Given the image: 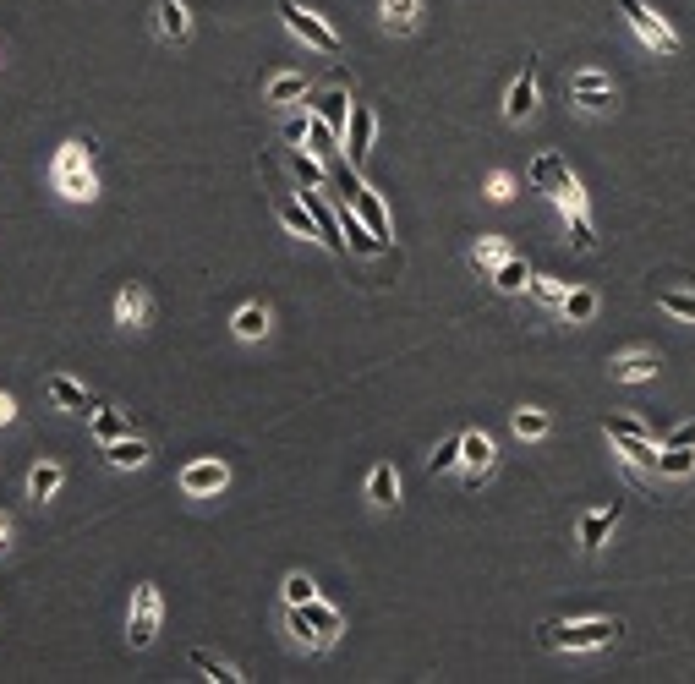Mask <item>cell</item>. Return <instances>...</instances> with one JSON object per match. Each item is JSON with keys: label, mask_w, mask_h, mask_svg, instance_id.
Masks as SVG:
<instances>
[{"label": "cell", "mask_w": 695, "mask_h": 684, "mask_svg": "<svg viewBox=\"0 0 695 684\" xmlns=\"http://www.w3.org/2000/svg\"><path fill=\"white\" fill-rule=\"evenodd\" d=\"M296 608L307 613V624H312V630L323 635V646H334V641H340V630H345L340 608H329V602H323V597H312V602H296Z\"/></svg>", "instance_id": "22"}, {"label": "cell", "mask_w": 695, "mask_h": 684, "mask_svg": "<svg viewBox=\"0 0 695 684\" xmlns=\"http://www.w3.org/2000/svg\"><path fill=\"white\" fill-rule=\"evenodd\" d=\"M602 433H608L613 455L624 460V471H630L635 482L657 477V455H663V449L652 444V433H646L641 422H630V416H602Z\"/></svg>", "instance_id": "2"}, {"label": "cell", "mask_w": 695, "mask_h": 684, "mask_svg": "<svg viewBox=\"0 0 695 684\" xmlns=\"http://www.w3.org/2000/svg\"><path fill=\"white\" fill-rule=\"evenodd\" d=\"M280 17H285V28H291L301 44H312V50H323V55H340V33H334L329 22H318L307 6H296V0H280Z\"/></svg>", "instance_id": "7"}, {"label": "cell", "mask_w": 695, "mask_h": 684, "mask_svg": "<svg viewBox=\"0 0 695 684\" xmlns=\"http://www.w3.org/2000/svg\"><path fill=\"white\" fill-rule=\"evenodd\" d=\"M624 624L619 619H581V624H564V619H542L537 624V641L548 652H602V646L619 641Z\"/></svg>", "instance_id": "1"}, {"label": "cell", "mask_w": 695, "mask_h": 684, "mask_svg": "<svg viewBox=\"0 0 695 684\" xmlns=\"http://www.w3.org/2000/svg\"><path fill=\"white\" fill-rule=\"evenodd\" d=\"M564 318H570V323H592L597 318V291H586V285H581V291H564Z\"/></svg>", "instance_id": "35"}, {"label": "cell", "mask_w": 695, "mask_h": 684, "mask_svg": "<svg viewBox=\"0 0 695 684\" xmlns=\"http://www.w3.org/2000/svg\"><path fill=\"white\" fill-rule=\"evenodd\" d=\"M526 291L537 296V307H548V312H559V307H564V285L553 280V274H531Z\"/></svg>", "instance_id": "39"}, {"label": "cell", "mask_w": 695, "mask_h": 684, "mask_svg": "<svg viewBox=\"0 0 695 684\" xmlns=\"http://www.w3.org/2000/svg\"><path fill=\"white\" fill-rule=\"evenodd\" d=\"M285 630H291V646H301V652H329V646H323V635L307 624V613H301L296 602H285Z\"/></svg>", "instance_id": "27"}, {"label": "cell", "mask_w": 695, "mask_h": 684, "mask_svg": "<svg viewBox=\"0 0 695 684\" xmlns=\"http://www.w3.org/2000/svg\"><path fill=\"white\" fill-rule=\"evenodd\" d=\"M312 115H323V121H329L334 132H345V126H351V99H345V72H334V83L323 88L318 99H312Z\"/></svg>", "instance_id": "13"}, {"label": "cell", "mask_w": 695, "mask_h": 684, "mask_svg": "<svg viewBox=\"0 0 695 684\" xmlns=\"http://www.w3.org/2000/svg\"><path fill=\"white\" fill-rule=\"evenodd\" d=\"M104 466H115V471H143V466H148V444H143L137 433L110 438V444H104Z\"/></svg>", "instance_id": "19"}, {"label": "cell", "mask_w": 695, "mask_h": 684, "mask_svg": "<svg viewBox=\"0 0 695 684\" xmlns=\"http://www.w3.org/2000/svg\"><path fill=\"white\" fill-rule=\"evenodd\" d=\"M553 203L564 208V219H570V241L581 252H597V225H592V214H586V192H581V181H564L559 192H553Z\"/></svg>", "instance_id": "6"}, {"label": "cell", "mask_w": 695, "mask_h": 684, "mask_svg": "<svg viewBox=\"0 0 695 684\" xmlns=\"http://www.w3.org/2000/svg\"><path fill=\"white\" fill-rule=\"evenodd\" d=\"M126 433H132V422H126L121 411H104V405H99V411H94V438H99V444H110V438H126Z\"/></svg>", "instance_id": "41"}, {"label": "cell", "mask_w": 695, "mask_h": 684, "mask_svg": "<svg viewBox=\"0 0 695 684\" xmlns=\"http://www.w3.org/2000/svg\"><path fill=\"white\" fill-rule=\"evenodd\" d=\"M187 663L198 668L203 679H214V684H241V674H236V668H230V663H219V657H208V652H192Z\"/></svg>", "instance_id": "40"}, {"label": "cell", "mask_w": 695, "mask_h": 684, "mask_svg": "<svg viewBox=\"0 0 695 684\" xmlns=\"http://www.w3.org/2000/svg\"><path fill=\"white\" fill-rule=\"evenodd\" d=\"M498 449L488 433H460V466H466V488H482V477L493 471Z\"/></svg>", "instance_id": "10"}, {"label": "cell", "mask_w": 695, "mask_h": 684, "mask_svg": "<svg viewBox=\"0 0 695 684\" xmlns=\"http://www.w3.org/2000/svg\"><path fill=\"white\" fill-rule=\"evenodd\" d=\"M657 351H624V356H613L608 362V373H613V384H646V378H657Z\"/></svg>", "instance_id": "14"}, {"label": "cell", "mask_w": 695, "mask_h": 684, "mask_svg": "<svg viewBox=\"0 0 695 684\" xmlns=\"http://www.w3.org/2000/svg\"><path fill=\"white\" fill-rule=\"evenodd\" d=\"M307 121H312V115H301V121H285V143H307Z\"/></svg>", "instance_id": "44"}, {"label": "cell", "mask_w": 695, "mask_h": 684, "mask_svg": "<svg viewBox=\"0 0 695 684\" xmlns=\"http://www.w3.org/2000/svg\"><path fill=\"white\" fill-rule=\"evenodd\" d=\"M148 307H154V301H148L143 285H121V296H115V323H121V329H143Z\"/></svg>", "instance_id": "21"}, {"label": "cell", "mask_w": 695, "mask_h": 684, "mask_svg": "<svg viewBox=\"0 0 695 684\" xmlns=\"http://www.w3.org/2000/svg\"><path fill=\"white\" fill-rule=\"evenodd\" d=\"M44 389H50V400L61 405V411H77V416H94V411H99V400H94V394L77 384V378H66V373H55Z\"/></svg>", "instance_id": "15"}, {"label": "cell", "mask_w": 695, "mask_h": 684, "mask_svg": "<svg viewBox=\"0 0 695 684\" xmlns=\"http://www.w3.org/2000/svg\"><path fill=\"white\" fill-rule=\"evenodd\" d=\"M531 110H537V61L526 55V72L509 83V94H504V121H531Z\"/></svg>", "instance_id": "11"}, {"label": "cell", "mask_w": 695, "mask_h": 684, "mask_svg": "<svg viewBox=\"0 0 695 684\" xmlns=\"http://www.w3.org/2000/svg\"><path fill=\"white\" fill-rule=\"evenodd\" d=\"M619 11H624V22H630V28L641 33L646 50L663 55V61H679V50H685V44H679V33L668 28V17H657V11L646 6V0H619Z\"/></svg>", "instance_id": "4"}, {"label": "cell", "mask_w": 695, "mask_h": 684, "mask_svg": "<svg viewBox=\"0 0 695 684\" xmlns=\"http://www.w3.org/2000/svg\"><path fill=\"white\" fill-rule=\"evenodd\" d=\"M17 422V400H11V394H0V427H11Z\"/></svg>", "instance_id": "45"}, {"label": "cell", "mask_w": 695, "mask_h": 684, "mask_svg": "<svg viewBox=\"0 0 695 684\" xmlns=\"http://www.w3.org/2000/svg\"><path fill=\"white\" fill-rule=\"evenodd\" d=\"M367 498H373L378 509H395L400 504V477H395V466H389V460L367 471Z\"/></svg>", "instance_id": "25"}, {"label": "cell", "mask_w": 695, "mask_h": 684, "mask_svg": "<svg viewBox=\"0 0 695 684\" xmlns=\"http://www.w3.org/2000/svg\"><path fill=\"white\" fill-rule=\"evenodd\" d=\"M668 444H695V422H685V427H674V433H668Z\"/></svg>", "instance_id": "47"}, {"label": "cell", "mask_w": 695, "mask_h": 684, "mask_svg": "<svg viewBox=\"0 0 695 684\" xmlns=\"http://www.w3.org/2000/svg\"><path fill=\"white\" fill-rule=\"evenodd\" d=\"M619 515H624V498H613L608 509H592V515L581 520V553H597L602 542H608V531L619 526Z\"/></svg>", "instance_id": "16"}, {"label": "cell", "mask_w": 695, "mask_h": 684, "mask_svg": "<svg viewBox=\"0 0 695 684\" xmlns=\"http://www.w3.org/2000/svg\"><path fill=\"white\" fill-rule=\"evenodd\" d=\"M351 208H356V214H362V225L373 230L378 241H395V236H389V214H384V203H378V197L367 192V187H362V192L351 197Z\"/></svg>", "instance_id": "28"}, {"label": "cell", "mask_w": 695, "mask_h": 684, "mask_svg": "<svg viewBox=\"0 0 695 684\" xmlns=\"http://www.w3.org/2000/svg\"><path fill=\"white\" fill-rule=\"evenodd\" d=\"M564 181H570V165H564L559 154H537V159H531V187H537V192L553 197Z\"/></svg>", "instance_id": "24"}, {"label": "cell", "mask_w": 695, "mask_h": 684, "mask_svg": "<svg viewBox=\"0 0 695 684\" xmlns=\"http://www.w3.org/2000/svg\"><path fill=\"white\" fill-rule=\"evenodd\" d=\"M509 427H515V438H542V433H548V411H537V405H526V411H515V416H509Z\"/></svg>", "instance_id": "38"}, {"label": "cell", "mask_w": 695, "mask_h": 684, "mask_svg": "<svg viewBox=\"0 0 695 684\" xmlns=\"http://www.w3.org/2000/svg\"><path fill=\"white\" fill-rule=\"evenodd\" d=\"M307 143H312V154H323V159L340 154V132H334L323 115H312V121H307Z\"/></svg>", "instance_id": "37"}, {"label": "cell", "mask_w": 695, "mask_h": 684, "mask_svg": "<svg viewBox=\"0 0 695 684\" xmlns=\"http://www.w3.org/2000/svg\"><path fill=\"white\" fill-rule=\"evenodd\" d=\"M6 537H11V526H6V515H0V548H6Z\"/></svg>", "instance_id": "48"}, {"label": "cell", "mask_w": 695, "mask_h": 684, "mask_svg": "<svg viewBox=\"0 0 695 684\" xmlns=\"http://www.w3.org/2000/svg\"><path fill=\"white\" fill-rule=\"evenodd\" d=\"M285 165H291V176L301 181V187H329V170L318 165V154H301V148H291V154H285Z\"/></svg>", "instance_id": "31"}, {"label": "cell", "mask_w": 695, "mask_h": 684, "mask_svg": "<svg viewBox=\"0 0 695 684\" xmlns=\"http://www.w3.org/2000/svg\"><path fill=\"white\" fill-rule=\"evenodd\" d=\"M378 17L389 33H411L422 22V0H378Z\"/></svg>", "instance_id": "26"}, {"label": "cell", "mask_w": 695, "mask_h": 684, "mask_svg": "<svg viewBox=\"0 0 695 684\" xmlns=\"http://www.w3.org/2000/svg\"><path fill=\"white\" fill-rule=\"evenodd\" d=\"M488 197H493V203H504V197H515V192H509V176H493V187H488Z\"/></svg>", "instance_id": "46"}, {"label": "cell", "mask_w": 695, "mask_h": 684, "mask_svg": "<svg viewBox=\"0 0 695 684\" xmlns=\"http://www.w3.org/2000/svg\"><path fill=\"white\" fill-rule=\"evenodd\" d=\"M455 460H460V438H444V444H438V455L427 460V471H433V477H438V471H449V466H455Z\"/></svg>", "instance_id": "43"}, {"label": "cell", "mask_w": 695, "mask_h": 684, "mask_svg": "<svg viewBox=\"0 0 695 684\" xmlns=\"http://www.w3.org/2000/svg\"><path fill=\"white\" fill-rule=\"evenodd\" d=\"M230 329H236V340H263L269 334V307H258V301H247V307L230 318Z\"/></svg>", "instance_id": "29"}, {"label": "cell", "mask_w": 695, "mask_h": 684, "mask_svg": "<svg viewBox=\"0 0 695 684\" xmlns=\"http://www.w3.org/2000/svg\"><path fill=\"white\" fill-rule=\"evenodd\" d=\"M312 597H318L312 575H285V602H312Z\"/></svg>", "instance_id": "42"}, {"label": "cell", "mask_w": 695, "mask_h": 684, "mask_svg": "<svg viewBox=\"0 0 695 684\" xmlns=\"http://www.w3.org/2000/svg\"><path fill=\"white\" fill-rule=\"evenodd\" d=\"M657 307H663V312H674V318H685V323H695V291L663 285V291H657Z\"/></svg>", "instance_id": "36"}, {"label": "cell", "mask_w": 695, "mask_h": 684, "mask_svg": "<svg viewBox=\"0 0 695 684\" xmlns=\"http://www.w3.org/2000/svg\"><path fill=\"white\" fill-rule=\"evenodd\" d=\"M657 477H668V482L695 477V444H663V455H657Z\"/></svg>", "instance_id": "23"}, {"label": "cell", "mask_w": 695, "mask_h": 684, "mask_svg": "<svg viewBox=\"0 0 695 684\" xmlns=\"http://www.w3.org/2000/svg\"><path fill=\"white\" fill-rule=\"evenodd\" d=\"M274 214H280V225L291 230V236H301V241H318V225H312L307 203H301L296 192H280V197H274Z\"/></svg>", "instance_id": "17"}, {"label": "cell", "mask_w": 695, "mask_h": 684, "mask_svg": "<svg viewBox=\"0 0 695 684\" xmlns=\"http://www.w3.org/2000/svg\"><path fill=\"white\" fill-rule=\"evenodd\" d=\"M345 132H351V148H345V154H351V165H362V159L373 154V137H378V115L367 110V104H356V110H351V126H345Z\"/></svg>", "instance_id": "18"}, {"label": "cell", "mask_w": 695, "mask_h": 684, "mask_svg": "<svg viewBox=\"0 0 695 684\" xmlns=\"http://www.w3.org/2000/svg\"><path fill=\"white\" fill-rule=\"evenodd\" d=\"M61 477H66V471L55 466V460H39V466L28 471V498H39V504H44V498H55V493H61Z\"/></svg>", "instance_id": "30"}, {"label": "cell", "mask_w": 695, "mask_h": 684, "mask_svg": "<svg viewBox=\"0 0 695 684\" xmlns=\"http://www.w3.org/2000/svg\"><path fill=\"white\" fill-rule=\"evenodd\" d=\"M504 258H509V247H504L498 236H482L477 247H471V269H477V274H493Z\"/></svg>", "instance_id": "34"}, {"label": "cell", "mask_w": 695, "mask_h": 684, "mask_svg": "<svg viewBox=\"0 0 695 684\" xmlns=\"http://www.w3.org/2000/svg\"><path fill=\"white\" fill-rule=\"evenodd\" d=\"M493 285H498L504 296L526 291V285H531V269H526V258H504V263L493 269Z\"/></svg>", "instance_id": "33"}, {"label": "cell", "mask_w": 695, "mask_h": 684, "mask_svg": "<svg viewBox=\"0 0 695 684\" xmlns=\"http://www.w3.org/2000/svg\"><path fill=\"white\" fill-rule=\"evenodd\" d=\"M301 203H307L312 225H318V247L329 252H345V236H340V214L329 208V197H323V187H301Z\"/></svg>", "instance_id": "9"}, {"label": "cell", "mask_w": 695, "mask_h": 684, "mask_svg": "<svg viewBox=\"0 0 695 684\" xmlns=\"http://www.w3.org/2000/svg\"><path fill=\"white\" fill-rule=\"evenodd\" d=\"M50 176H55V192H61L66 203H94V197H99V181H94V143H61V154H55Z\"/></svg>", "instance_id": "3"}, {"label": "cell", "mask_w": 695, "mask_h": 684, "mask_svg": "<svg viewBox=\"0 0 695 684\" xmlns=\"http://www.w3.org/2000/svg\"><path fill=\"white\" fill-rule=\"evenodd\" d=\"M570 104L581 115H613L619 110V88H613V77L602 72V66H581V72L570 77Z\"/></svg>", "instance_id": "5"}, {"label": "cell", "mask_w": 695, "mask_h": 684, "mask_svg": "<svg viewBox=\"0 0 695 684\" xmlns=\"http://www.w3.org/2000/svg\"><path fill=\"white\" fill-rule=\"evenodd\" d=\"M154 28H159V39L181 44L192 33V11L181 6V0H159V6H154Z\"/></svg>", "instance_id": "20"}, {"label": "cell", "mask_w": 695, "mask_h": 684, "mask_svg": "<svg viewBox=\"0 0 695 684\" xmlns=\"http://www.w3.org/2000/svg\"><path fill=\"white\" fill-rule=\"evenodd\" d=\"M296 99H307V77L301 72H280L263 88V104H296Z\"/></svg>", "instance_id": "32"}, {"label": "cell", "mask_w": 695, "mask_h": 684, "mask_svg": "<svg viewBox=\"0 0 695 684\" xmlns=\"http://www.w3.org/2000/svg\"><path fill=\"white\" fill-rule=\"evenodd\" d=\"M225 482H230L225 460H192V466L181 471V493H192V498H208V493H219Z\"/></svg>", "instance_id": "12"}, {"label": "cell", "mask_w": 695, "mask_h": 684, "mask_svg": "<svg viewBox=\"0 0 695 684\" xmlns=\"http://www.w3.org/2000/svg\"><path fill=\"white\" fill-rule=\"evenodd\" d=\"M159 613H165V597H159L154 581H143V586H137V597H132V646H137V652H143V646H154Z\"/></svg>", "instance_id": "8"}]
</instances>
